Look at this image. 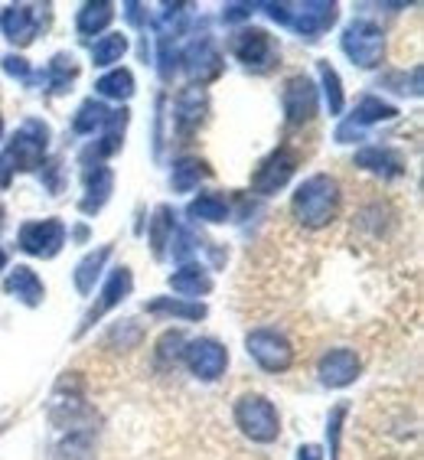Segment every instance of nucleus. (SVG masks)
<instances>
[{"instance_id": "8", "label": "nucleus", "mask_w": 424, "mask_h": 460, "mask_svg": "<svg viewBox=\"0 0 424 460\" xmlns=\"http://www.w3.org/2000/svg\"><path fill=\"white\" fill-rule=\"evenodd\" d=\"M294 167H297V154L291 147H281V151H274L271 157L255 170V177H252V186H255L258 193H278L287 180H291Z\"/></svg>"}, {"instance_id": "20", "label": "nucleus", "mask_w": 424, "mask_h": 460, "mask_svg": "<svg viewBox=\"0 0 424 460\" xmlns=\"http://www.w3.org/2000/svg\"><path fill=\"white\" fill-rule=\"evenodd\" d=\"M170 288L177 294H190V297H199L212 288L209 275H206L203 268H180L177 275L170 278Z\"/></svg>"}, {"instance_id": "23", "label": "nucleus", "mask_w": 424, "mask_h": 460, "mask_svg": "<svg viewBox=\"0 0 424 460\" xmlns=\"http://www.w3.org/2000/svg\"><path fill=\"white\" fill-rule=\"evenodd\" d=\"M190 216L193 219H203V222H225L229 209H225V199L216 193H203L199 199L190 203Z\"/></svg>"}, {"instance_id": "28", "label": "nucleus", "mask_w": 424, "mask_h": 460, "mask_svg": "<svg viewBox=\"0 0 424 460\" xmlns=\"http://www.w3.org/2000/svg\"><path fill=\"white\" fill-rule=\"evenodd\" d=\"M154 314H177V317L186 320H199L206 317V307L203 304H186V301H170V297H160V301L151 304Z\"/></svg>"}, {"instance_id": "6", "label": "nucleus", "mask_w": 424, "mask_h": 460, "mask_svg": "<svg viewBox=\"0 0 424 460\" xmlns=\"http://www.w3.org/2000/svg\"><path fill=\"white\" fill-rule=\"evenodd\" d=\"M66 242V226L59 219H46V222H27L20 229V248L30 252V255L40 258H53L56 252Z\"/></svg>"}, {"instance_id": "37", "label": "nucleus", "mask_w": 424, "mask_h": 460, "mask_svg": "<svg viewBox=\"0 0 424 460\" xmlns=\"http://www.w3.org/2000/svg\"><path fill=\"white\" fill-rule=\"evenodd\" d=\"M0 137H4V118H0Z\"/></svg>"}, {"instance_id": "18", "label": "nucleus", "mask_w": 424, "mask_h": 460, "mask_svg": "<svg viewBox=\"0 0 424 460\" xmlns=\"http://www.w3.org/2000/svg\"><path fill=\"white\" fill-rule=\"evenodd\" d=\"M0 27H4V33H7L13 43H30V40H33V20H30L27 7H7L4 17H0Z\"/></svg>"}, {"instance_id": "34", "label": "nucleus", "mask_w": 424, "mask_h": 460, "mask_svg": "<svg viewBox=\"0 0 424 460\" xmlns=\"http://www.w3.org/2000/svg\"><path fill=\"white\" fill-rule=\"evenodd\" d=\"M225 20H242V17H248V4H232L225 13H222Z\"/></svg>"}, {"instance_id": "7", "label": "nucleus", "mask_w": 424, "mask_h": 460, "mask_svg": "<svg viewBox=\"0 0 424 460\" xmlns=\"http://www.w3.org/2000/svg\"><path fill=\"white\" fill-rule=\"evenodd\" d=\"M46 141H49V131H46V124L27 121L17 131V137H13V144H10L7 154H10V160H13L20 170H33V167H40V160H43Z\"/></svg>"}, {"instance_id": "29", "label": "nucleus", "mask_w": 424, "mask_h": 460, "mask_svg": "<svg viewBox=\"0 0 424 460\" xmlns=\"http://www.w3.org/2000/svg\"><path fill=\"white\" fill-rule=\"evenodd\" d=\"M395 115H398L395 108L372 95H366L363 102H359V108H356V118H359V121H389V118H395Z\"/></svg>"}, {"instance_id": "27", "label": "nucleus", "mask_w": 424, "mask_h": 460, "mask_svg": "<svg viewBox=\"0 0 424 460\" xmlns=\"http://www.w3.org/2000/svg\"><path fill=\"white\" fill-rule=\"evenodd\" d=\"M108 121V108L102 105V102H85V105L79 108V115H75V121H72V128L79 134L85 131H95L98 124Z\"/></svg>"}, {"instance_id": "32", "label": "nucleus", "mask_w": 424, "mask_h": 460, "mask_svg": "<svg viewBox=\"0 0 424 460\" xmlns=\"http://www.w3.org/2000/svg\"><path fill=\"white\" fill-rule=\"evenodd\" d=\"M4 69H7L10 75H20V79H23V75H27V62L17 59V56H7V59H4Z\"/></svg>"}, {"instance_id": "1", "label": "nucleus", "mask_w": 424, "mask_h": 460, "mask_svg": "<svg viewBox=\"0 0 424 460\" xmlns=\"http://www.w3.org/2000/svg\"><path fill=\"white\" fill-rule=\"evenodd\" d=\"M340 199H343L340 183L327 173H314L294 193L291 213L304 229H327L330 222L340 216Z\"/></svg>"}, {"instance_id": "17", "label": "nucleus", "mask_w": 424, "mask_h": 460, "mask_svg": "<svg viewBox=\"0 0 424 460\" xmlns=\"http://www.w3.org/2000/svg\"><path fill=\"white\" fill-rule=\"evenodd\" d=\"M186 59H190V66H186V69H190V75H193V79H199V82L216 79V75H219V69H222V66H219V53H216L209 43L196 46V49L186 56Z\"/></svg>"}, {"instance_id": "25", "label": "nucleus", "mask_w": 424, "mask_h": 460, "mask_svg": "<svg viewBox=\"0 0 424 460\" xmlns=\"http://www.w3.org/2000/svg\"><path fill=\"white\" fill-rule=\"evenodd\" d=\"M89 199L82 203V209L85 213H95L98 206L105 203L108 193H111V173H108L105 167H95V173H89Z\"/></svg>"}, {"instance_id": "24", "label": "nucleus", "mask_w": 424, "mask_h": 460, "mask_svg": "<svg viewBox=\"0 0 424 460\" xmlns=\"http://www.w3.org/2000/svg\"><path fill=\"white\" fill-rule=\"evenodd\" d=\"M108 252H111L108 245L98 248V252H92V255L79 265V271H75V288H79L82 294H89L92 288H95V278H98V271H102V265H105Z\"/></svg>"}, {"instance_id": "2", "label": "nucleus", "mask_w": 424, "mask_h": 460, "mask_svg": "<svg viewBox=\"0 0 424 460\" xmlns=\"http://www.w3.org/2000/svg\"><path fill=\"white\" fill-rule=\"evenodd\" d=\"M235 421L252 441H274L281 431V418L274 411V405L261 395H245L235 405Z\"/></svg>"}, {"instance_id": "30", "label": "nucleus", "mask_w": 424, "mask_h": 460, "mask_svg": "<svg viewBox=\"0 0 424 460\" xmlns=\"http://www.w3.org/2000/svg\"><path fill=\"white\" fill-rule=\"evenodd\" d=\"M320 79H323V89H327V105L333 115H340L343 108V92H340V75L330 69L327 62H320Z\"/></svg>"}, {"instance_id": "26", "label": "nucleus", "mask_w": 424, "mask_h": 460, "mask_svg": "<svg viewBox=\"0 0 424 460\" xmlns=\"http://www.w3.org/2000/svg\"><path fill=\"white\" fill-rule=\"evenodd\" d=\"M95 89L102 92V95H108V98H131L134 79H131V72H128V69H115V72H108L105 79H98Z\"/></svg>"}, {"instance_id": "14", "label": "nucleus", "mask_w": 424, "mask_h": 460, "mask_svg": "<svg viewBox=\"0 0 424 460\" xmlns=\"http://www.w3.org/2000/svg\"><path fill=\"white\" fill-rule=\"evenodd\" d=\"M336 20V4H307L297 17V30H301L307 40H317V33L333 27Z\"/></svg>"}, {"instance_id": "21", "label": "nucleus", "mask_w": 424, "mask_h": 460, "mask_svg": "<svg viewBox=\"0 0 424 460\" xmlns=\"http://www.w3.org/2000/svg\"><path fill=\"white\" fill-rule=\"evenodd\" d=\"M111 17H115V7H111V4H85V7L79 10V33H85V36L98 33V30H105L108 23H111Z\"/></svg>"}, {"instance_id": "10", "label": "nucleus", "mask_w": 424, "mask_h": 460, "mask_svg": "<svg viewBox=\"0 0 424 460\" xmlns=\"http://www.w3.org/2000/svg\"><path fill=\"white\" fill-rule=\"evenodd\" d=\"M232 49L248 69H268L274 59V43L265 30H242L235 36V43H232Z\"/></svg>"}, {"instance_id": "33", "label": "nucleus", "mask_w": 424, "mask_h": 460, "mask_svg": "<svg viewBox=\"0 0 424 460\" xmlns=\"http://www.w3.org/2000/svg\"><path fill=\"white\" fill-rule=\"evenodd\" d=\"M10 164H13V160H10V154H0V186H7L10 183Z\"/></svg>"}, {"instance_id": "15", "label": "nucleus", "mask_w": 424, "mask_h": 460, "mask_svg": "<svg viewBox=\"0 0 424 460\" xmlns=\"http://www.w3.org/2000/svg\"><path fill=\"white\" fill-rule=\"evenodd\" d=\"M7 291L17 294L20 301L30 304V307H36V304L43 301V281H40V278H36L33 271H30V268H23V265H17L13 271H10Z\"/></svg>"}, {"instance_id": "31", "label": "nucleus", "mask_w": 424, "mask_h": 460, "mask_svg": "<svg viewBox=\"0 0 424 460\" xmlns=\"http://www.w3.org/2000/svg\"><path fill=\"white\" fill-rule=\"evenodd\" d=\"M173 229V219H170V209L167 206H160L157 216H154V229H151V242H154V252L163 255V245H167V232Z\"/></svg>"}, {"instance_id": "9", "label": "nucleus", "mask_w": 424, "mask_h": 460, "mask_svg": "<svg viewBox=\"0 0 424 460\" xmlns=\"http://www.w3.org/2000/svg\"><path fill=\"white\" fill-rule=\"evenodd\" d=\"M186 363H190V369H193L199 379L212 382L225 372L229 353H225L216 340H196V343H190V349H186Z\"/></svg>"}, {"instance_id": "36", "label": "nucleus", "mask_w": 424, "mask_h": 460, "mask_svg": "<svg viewBox=\"0 0 424 460\" xmlns=\"http://www.w3.org/2000/svg\"><path fill=\"white\" fill-rule=\"evenodd\" d=\"M4 261H7V258H4V252H0V268H4Z\"/></svg>"}, {"instance_id": "16", "label": "nucleus", "mask_w": 424, "mask_h": 460, "mask_svg": "<svg viewBox=\"0 0 424 460\" xmlns=\"http://www.w3.org/2000/svg\"><path fill=\"white\" fill-rule=\"evenodd\" d=\"M131 291V271L128 268H118L115 275L108 278V284H105V291H102V301H98V307L89 314V320H85V327H89L92 320L95 317H102L105 310H111L118 301H124V294Z\"/></svg>"}, {"instance_id": "13", "label": "nucleus", "mask_w": 424, "mask_h": 460, "mask_svg": "<svg viewBox=\"0 0 424 460\" xmlns=\"http://www.w3.org/2000/svg\"><path fill=\"white\" fill-rule=\"evenodd\" d=\"M356 164L366 170H375L382 177H402V157H398L392 147H366V151L356 154Z\"/></svg>"}, {"instance_id": "22", "label": "nucleus", "mask_w": 424, "mask_h": 460, "mask_svg": "<svg viewBox=\"0 0 424 460\" xmlns=\"http://www.w3.org/2000/svg\"><path fill=\"white\" fill-rule=\"evenodd\" d=\"M124 53H128V36H121V33H108L92 46L95 66H111V62H118Z\"/></svg>"}, {"instance_id": "12", "label": "nucleus", "mask_w": 424, "mask_h": 460, "mask_svg": "<svg viewBox=\"0 0 424 460\" xmlns=\"http://www.w3.org/2000/svg\"><path fill=\"white\" fill-rule=\"evenodd\" d=\"M206 92L203 89H196V85H190V89L180 92L177 98V124L183 128V131H193L196 124L203 121L206 115Z\"/></svg>"}, {"instance_id": "35", "label": "nucleus", "mask_w": 424, "mask_h": 460, "mask_svg": "<svg viewBox=\"0 0 424 460\" xmlns=\"http://www.w3.org/2000/svg\"><path fill=\"white\" fill-rule=\"evenodd\" d=\"M301 460H323V454H320L317 447L310 444V447H301Z\"/></svg>"}, {"instance_id": "19", "label": "nucleus", "mask_w": 424, "mask_h": 460, "mask_svg": "<svg viewBox=\"0 0 424 460\" xmlns=\"http://www.w3.org/2000/svg\"><path fill=\"white\" fill-rule=\"evenodd\" d=\"M206 173H209V170H206L203 160L186 157V160H180L177 167H173V177H170V183H173V190H177V193H190V190H196V186H199V180H203Z\"/></svg>"}, {"instance_id": "3", "label": "nucleus", "mask_w": 424, "mask_h": 460, "mask_svg": "<svg viewBox=\"0 0 424 460\" xmlns=\"http://www.w3.org/2000/svg\"><path fill=\"white\" fill-rule=\"evenodd\" d=\"M382 46H385L382 30H375L372 23H366V20H356L353 27L346 30V36H343V53L353 62H359V66H366V69L379 66Z\"/></svg>"}, {"instance_id": "11", "label": "nucleus", "mask_w": 424, "mask_h": 460, "mask_svg": "<svg viewBox=\"0 0 424 460\" xmlns=\"http://www.w3.org/2000/svg\"><path fill=\"white\" fill-rule=\"evenodd\" d=\"M356 376H359V356L353 349H333L320 363V379L327 382V385H333V389L349 385Z\"/></svg>"}, {"instance_id": "5", "label": "nucleus", "mask_w": 424, "mask_h": 460, "mask_svg": "<svg viewBox=\"0 0 424 460\" xmlns=\"http://www.w3.org/2000/svg\"><path fill=\"white\" fill-rule=\"evenodd\" d=\"M248 353L255 356L265 369L278 372L291 366L294 349H291V343H287L281 333H274V330H252V333H248Z\"/></svg>"}, {"instance_id": "4", "label": "nucleus", "mask_w": 424, "mask_h": 460, "mask_svg": "<svg viewBox=\"0 0 424 460\" xmlns=\"http://www.w3.org/2000/svg\"><path fill=\"white\" fill-rule=\"evenodd\" d=\"M284 115L287 124H307L317 115V85L307 79V75H294L284 85Z\"/></svg>"}]
</instances>
